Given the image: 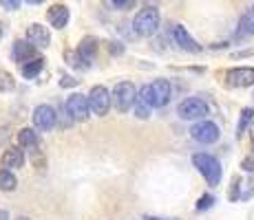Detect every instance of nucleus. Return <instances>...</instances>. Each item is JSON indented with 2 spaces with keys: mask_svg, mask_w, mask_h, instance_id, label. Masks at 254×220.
Instances as JSON below:
<instances>
[{
  "mask_svg": "<svg viewBox=\"0 0 254 220\" xmlns=\"http://www.w3.org/2000/svg\"><path fill=\"white\" fill-rule=\"evenodd\" d=\"M192 163L199 170V174L208 180V185H219V180H221V163H219V159H214L212 154H194Z\"/></svg>",
  "mask_w": 254,
  "mask_h": 220,
  "instance_id": "nucleus-1",
  "label": "nucleus"
},
{
  "mask_svg": "<svg viewBox=\"0 0 254 220\" xmlns=\"http://www.w3.org/2000/svg\"><path fill=\"white\" fill-rule=\"evenodd\" d=\"M157 27H159V11L157 9H153V7L141 9L137 16H135V20H133V31L137 33V36H141V38L153 36V33L157 31Z\"/></svg>",
  "mask_w": 254,
  "mask_h": 220,
  "instance_id": "nucleus-2",
  "label": "nucleus"
},
{
  "mask_svg": "<svg viewBox=\"0 0 254 220\" xmlns=\"http://www.w3.org/2000/svg\"><path fill=\"white\" fill-rule=\"evenodd\" d=\"M135 95H137V90H135V86L130 84V82H120V84L113 88V95H111V104H113L120 112H126V110L133 108Z\"/></svg>",
  "mask_w": 254,
  "mask_h": 220,
  "instance_id": "nucleus-3",
  "label": "nucleus"
},
{
  "mask_svg": "<svg viewBox=\"0 0 254 220\" xmlns=\"http://www.w3.org/2000/svg\"><path fill=\"white\" fill-rule=\"evenodd\" d=\"M86 99H89V110L97 117H104L111 108V92L104 86H95Z\"/></svg>",
  "mask_w": 254,
  "mask_h": 220,
  "instance_id": "nucleus-4",
  "label": "nucleus"
},
{
  "mask_svg": "<svg viewBox=\"0 0 254 220\" xmlns=\"http://www.w3.org/2000/svg\"><path fill=\"white\" fill-rule=\"evenodd\" d=\"M177 115L182 117V119H199V117L208 115V104L203 99H199V97H188V99H184L182 104H179L177 108Z\"/></svg>",
  "mask_w": 254,
  "mask_h": 220,
  "instance_id": "nucleus-5",
  "label": "nucleus"
},
{
  "mask_svg": "<svg viewBox=\"0 0 254 220\" xmlns=\"http://www.w3.org/2000/svg\"><path fill=\"white\" fill-rule=\"evenodd\" d=\"M148 95H150V104L153 108H162L170 101V95H173V88L166 80H157L153 84H148Z\"/></svg>",
  "mask_w": 254,
  "mask_h": 220,
  "instance_id": "nucleus-6",
  "label": "nucleus"
},
{
  "mask_svg": "<svg viewBox=\"0 0 254 220\" xmlns=\"http://www.w3.org/2000/svg\"><path fill=\"white\" fill-rule=\"evenodd\" d=\"M190 136H192L194 141H199V143H214V141L219 139V128L212 121H199V124L192 126Z\"/></svg>",
  "mask_w": 254,
  "mask_h": 220,
  "instance_id": "nucleus-7",
  "label": "nucleus"
},
{
  "mask_svg": "<svg viewBox=\"0 0 254 220\" xmlns=\"http://www.w3.org/2000/svg\"><path fill=\"white\" fill-rule=\"evenodd\" d=\"M66 112L71 115L73 121H84L89 119V99H86L84 95H71L69 99H66Z\"/></svg>",
  "mask_w": 254,
  "mask_h": 220,
  "instance_id": "nucleus-8",
  "label": "nucleus"
},
{
  "mask_svg": "<svg viewBox=\"0 0 254 220\" xmlns=\"http://www.w3.org/2000/svg\"><path fill=\"white\" fill-rule=\"evenodd\" d=\"M56 121H58V115H56V110L51 108V106H47V104H42V106H38L36 110H33V124H36V128L38 130H51L53 126H56Z\"/></svg>",
  "mask_w": 254,
  "mask_h": 220,
  "instance_id": "nucleus-9",
  "label": "nucleus"
},
{
  "mask_svg": "<svg viewBox=\"0 0 254 220\" xmlns=\"http://www.w3.org/2000/svg\"><path fill=\"white\" fill-rule=\"evenodd\" d=\"M228 84L234 88H246L254 84V68L250 66H241V68H232L228 71Z\"/></svg>",
  "mask_w": 254,
  "mask_h": 220,
  "instance_id": "nucleus-10",
  "label": "nucleus"
},
{
  "mask_svg": "<svg viewBox=\"0 0 254 220\" xmlns=\"http://www.w3.org/2000/svg\"><path fill=\"white\" fill-rule=\"evenodd\" d=\"M27 42L33 44L36 48H47L49 42H51V36H49L47 27H42V24H29V29H27Z\"/></svg>",
  "mask_w": 254,
  "mask_h": 220,
  "instance_id": "nucleus-11",
  "label": "nucleus"
},
{
  "mask_svg": "<svg viewBox=\"0 0 254 220\" xmlns=\"http://www.w3.org/2000/svg\"><path fill=\"white\" fill-rule=\"evenodd\" d=\"M173 40H175V44H179V48H184V51H190V53L201 51V46L188 36V31H186L182 24H175L173 27Z\"/></svg>",
  "mask_w": 254,
  "mask_h": 220,
  "instance_id": "nucleus-12",
  "label": "nucleus"
},
{
  "mask_svg": "<svg viewBox=\"0 0 254 220\" xmlns=\"http://www.w3.org/2000/svg\"><path fill=\"white\" fill-rule=\"evenodd\" d=\"M47 20L51 22V27L64 29L66 24H69V9H66L64 4H53L47 11Z\"/></svg>",
  "mask_w": 254,
  "mask_h": 220,
  "instance_id": "nucleus-13",
  "label": "nucleus"
},
{
  "mask_svg": "<svg viewBox=\"0 0 254 220\" xmlns=\"http://www.w3.org/2000/svg\"><path fill=\"white\" fill-rule=\"evenodd\" d=\"M24 163V154L20 148H9L7 152L2 154V168L4 170H18L22 168Z\"/></svg>",
  "mask_w": 254,
  "mask_h": 220,
  "instance_id": "nucleus-14",
  "label": "nucleus"
},
{
  "mask_svg": "<svg viewBox=\"0 0 254 220\" xmlns=\"http://www.w3.org/2000/svg\"><path fill=\"white\" fill-rule=\"evenodd\" d=\"M13 57H16L18 64H24V62H29L31 57H36V46L29 42H16L13 44Z\"/></svg>",
  "mask_w": 254,
  "mask_h": 220,
  "instance_id": "nucleus-15",
  "label": "nucleus"
},
{
  "mask_svg": "<svg viewBox=\"0 0 254 220\" xmlns=\"http://www.w3.org/2000/svg\"><path fill=\"white\" fill-rule=\"evenodd\" d=\"M45 68V60L42 57H31L29 62H24V64H20V71H22V75L27 77V80H33V77L38 75V73Z\"/></svg>",
  "mask_w": 254,
  "mask_h": 220,
  "instance_id": "nucleus-16",
  "label": "nucleus"
},
{
  "mask_svg": "<svg viewBox=\"0 0 254 220\" xmlns=\"http://www.w3.org/2000/svg\"><path fill=\"white\" fill-rule=\"evenodd\" d=\"M18 143H20L22 148L33 150L38 145V132L31 130V128H22L20 132H18Z\"/></svg>",
  "mask_w": 254,
  "mask_h": 220,
  "instance_id": "nucleus-17",
  "label": "nucleus"
},
{
  "mask_svg": "<svg viewBox=\"0 0 254 220\" xmlns=\"http://www.w3.org/2000/svg\"><path fill=\"white\" fill-rule=\"evenodd\" d=\"M18 187V178L11 174V170H2L0 172V189L2 192H13Z\"/></svg>",
  "mask_w": 254,
  "mask_h": 220,
  "instance_id": "nucleus-18",
  "label": "nucleus"
},
{
  "mask_svg": "<svg viewBox=\"0 0 254 220\" xmlns=\"http://www.w3.org/2000/svg\"><path fill=\"white\" fill-rule=\"evenodd\" d=\"M252 117H254V110L252 108H246V110L241 112V119H239V126H237V136H239V139L246 134V128L250 126Z\"/></svg>",
  "mask_w": 254,
  "mask_h": 220,
  "instance_id": "nucleus-19",
  "label": "nucleus"
},
{
  "mask_svg": "<svg viewBox=\"0 0 254 220\" xmlns=\"http://www.w3.org/2000/svg\"><path fill=\"white\" fill-rule=\"evenodd\" d=\"M16 88V82H13V75L7 71H0V92H9Z\"/></svg>",
  "mask_w": 254,
  "mask_h": 220,
  "instance_id": "nucleus-20",
  "label": "nucleus"
},
{
  "mask_svg": "<svg viewBox=\"0 0 254 220\" xmlns=\"http://www.w3.org/2000/svg\"><path fill=\"white\" fill-rule=\"evenodd\" d=\"M106 2H109L113 9H120V11H128V9L135 7V2H137V0H106Z\"/></svg>",
  "mask_w": 254,
  "mask_h": 220,
  "instance_id": "nucleus-21",
  "label": "nucleus"
},
{
  "mask_svg": "<svg viewBox=\"0 0 254 220\" xmlns=\"http://www.w3.org/2000/svg\"><path fill=\"white\" fill-rule=\"evenodd\" d=\"M133 106H135V115H137L139 119H146V117L150 115V110H153V108H148V106L141 104V101H137V99L133 101Z\"/></svg>",
  "mask_w": 254,
  "mask_h": 220,
  "instance_id": "nucleus-22",
  "label": "nucleus"
},
{
  "mask_svg": "<svg viewBox=\"0 0 254 220\" xmlns=\"http://www.w3.org/2000/svg\"><path fill=\"white\" fill-rule=\"evenodd\" d=\"M241 29L246 33H254V16H246L241 20Z\"/></svg>",
  "mask_w": 254,
  "mask_h": 220,
  "instance_id": "nucleus-23",
  "label": "nucleus"
},
{
  "mask_svg": "<svg viewBox=\"0 0 254 220\" xmlns=\"http://www.w3.org/2000/svg\"><path fill=\"white\" fill-rule=\"evenodd\" d=\"M212 203H214L212 196H201V198H199V203H197V209H199V212H203V209H210V207H212Z\"/></svg>",
  "mask_w": 254,
  "mask_h": 220,
  "instance_id": "nucleus-24",
  "label": "nucleus"
},
{
  "mask_svg": "<svg viewBox=\"0 0 254 220\" xmlns=\"http://www.w3.org/2000/svg\"><path fill=\"white\" fill-rule=\"evenodd\" d=\"M0 4H2L4 9H9V11H16V9L20 7V0H0Z\"/></svg>",
  "mask_w": 254,
  "mask_h": 220,
  "instance_id": "nucleus-25",
  "label": "nucleus"
},
{
  "mask_svg": "<svg viewBox=\"0 0 254 220\" xmlns=\"http://www.w3.org/2000/svg\"><path fill=\"white\" fill-rule=\"evenodd\" d=\"M241 168L246 170V172H254V159H252V156H250V159H246V161H243V163H241Z\"/></svg>",
  "mask_w": 254,
  "mask_h": 220,
  "instance_id": "nucleus-26",
  "label": "nucleus"
},
{
  "mask_svg": "<svg viewBox=\"0 0 254 220\" xmlns=\"http://www.w3.org/2000/svg\"><path fill=\"white\" fill-rule=\"evenodd\" d=\"M60 84H62V86H75V84H77V82H75V80H73V77H64V80H62V82H60Z\"/></svg>",
  "mask_w": 254,
  "mask_h": 220,
  "instance_id": "nucleus-27",
  "label": "nucleus"
},
{
  "mask_svg": "<svg viewBox=\"0 0 254 220\" xmlns=\"http://www.w3.org/2000/svg\"><path fill=\"white\" fill-rule=\"evenodd\" d=\"M0 220H9V214L2 212V209H0Z\"/></svg>",
  "mask_w": 254,
  "mask_h": 220,
  "instance_id": "nucleus-28",
  "label": "nucleus"
},
{
  "mask_svg": "<svg viewBox=\"0 0 254 220\" xmlns=\"http://www.w3.org/2000/svg\"><path fill=\"white\" fill-rule=\"evenodd\" d=\"M29 4H40V2H45V0H27Z\"/></svg>",
  "mask_w": 254,
  "mask_h": 220,
  "instance_id": "nucleus-29",
  "label": "nucleus"
},
{
  "mask_svg": "<svg viewBox=\"0 0 254 220\" xmlns=\"http://www.w3.org/2000/svg\"><path fill=\"white\" fill-rule=\"evenodd\" d=\"M146 220H159V218H146Z\"/></svg>",
  "mask_w": 254,
  "mask_h": 220,
  "instance_id": "nucleus-30",
  "label": "nucleus"
},
{
  "mask_svg": "<svg viewBox=\"0 0 254 220\" xmlns=\"http://www.w3.org/2000/svg\"><path fill=\"white\" fill-rule=\"evenodd\" d=\"M0 38H2V29H0Z\"/></svg>",
  "mask_w": 254,
  "mask_h": 220,
  "instance_id": "nucleus-31",
  "label": "nucleus"
},
{
  "mask_svg": "<svg viewBox=\"0 0 254 220\" xmlns=\"http://www.w3.org/2000/svg\"><path fill=\"white\" fill-rule=\"evenodd\" d=\"M18 220H27V218H18Z\"/></svg>",
  "mask_w": 254,
  "mask_h": 220,
  "instance_id": "nucleus-32",
  "label": "nucleus"
},
{
  "mask_svg": "<svg viewBox=\"0 0 254 220\" xmlns=\"http://www.w3.org/2000/svg\"><path fill=\"white\" fill-rule=\"evenodd\" d=\"M252 16H254V9H252Z\"/></svg>",
  "mask_w": 254,
  "mask_h": 220,
  "instance_id": "nucleus-33",
  "label": "nucleus"
}]
</instances>
